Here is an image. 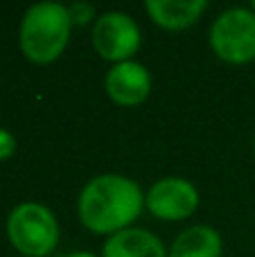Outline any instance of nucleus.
<instances>
[{"mask_svg": "<svg viewBox=\"0 0 255 257\" xmlns=\"http://www.w3.org/2000/svg\"><path fill=\"white\" fill-rule=\"evenodd\" d=\"M224 241L210 226H190L174 239L167 257H221Z\"/></svg>", "mask_w": 255, "mask_h": 257, "instance_id": "10", "label": "nucleus"}, {"mask_svg": "<svg viewBox=\"0 0 255 257\" xmlns=\"http://www.w3.org/2000/svg\"><path fill=\"white\" fill-rule=\"evenodd\" d=\"M253 151H255V138H253Z\"/></svg>", "mask_w": 255, "mask_h": 257, "instance_id": "15", "label": "nucleus"}, {"mask_svg": "<svg viewBox=\"0 0 255 257\" xmlns=\"http://www.w3.org/2000/svg\"><path fill=\"white\" fill-rule=\"evenodd\" d=\"M251 9H253V12H255V3H251Z\"/></svg>", "mask_w": 255, "mask_h": 257, "instance_id": "14", "label": "nucleus"}, {"mask_svg": "<svg viewBox=\"0 0 255 257\" xmlns=\"http://www.w3.org/2000/svg\"><path fill=\"white\" fill-rule=\"evenodd\" d=\"M104 90H106L108 99L117 106H140L152 95V75L143 63L134 61V59L124 63H115L106 72Z\"/></svg>", "mask_w": 255, "mask_h": 257, "instance_id": "7", "label": "nucleus"}, {"mask_svg": "<svg viewBox=\"0 0 255 257\" xmlns=\"http://www.w3.org/2000/svg\"><path fill=\"white\" fill-rule=\"evenodd\" d=\"M7 237L23 257H48L59 246V223L43 203H18L7 217Z\"/></svg>", "mask_w": 255, "mask_h": 257, "instance_id": "3", "label": "nucleus"}, {"mask_svg": "<svg viewBox=\"0 0 255 257\" xmlns=\"http://www.w3.org/2000/svg\"><path fill=\"white\" fill-rule=\"evenodd\" d=\"M95 52L102 59L115 63L131 61L136 52L140 50V27L129 14L124 12H106L97 16L90 32Z\"/></svg>", "mask_w": 255, "mask_h": 257, "instance_id": "5", "label": "nucleus"}, {"mask_svg": "<svg viewBox=\"0 0 255 257\" xmlns=\"http://www.w3.org/2000/svg\"><path fill=\"white\" fill-rule=\"evenodd\" d=\"M72 21L61 3H36L23 14L18 27V45L27 61L48 66L68 48Z\"/></svg>", "mask_w": 255, "mask_h": 257, "instance_id": "2", "label": "nucleus"}, {"mask_svg": "<svg viewBox=\"0 0 255 257\" xmlns=\"http://www.w3.org/2000/svg\"><path fill=\"white\" fill-rule=\"evenodd\" d=\"M210 48L221 61L244 66L255 59V12L233 7L217 16L210 27Z\"/></svg>", "mask_w": 255, "mask_h": 257, "instance_id": "4", "label": "nucleus"}, {"mask_svg": "<svg viewBox=\"0 0 255 257\" xmlns=\"http://www.w3.org/2000/svg\"><path fill=\"white\" fill-rule=\"evenodd\" d=\"M68 14H70V21L72 25H88V23L97 21V16H95V7L90 3H72L68 5Z\"/></svg>", "mask_w": 255, "mask_h": 257, "instance_id": "11", "label": "nucleus"}, {"mask_svg": "<svg viewBox=\"0 0 255 257\" xmlns=\"http://www.w3.org/2000/svg\"><path fill=\"white\" fill-rule=\"evenodd\" d=\"M145 208L161 221H183L197 212L199 190L188 178L165 176L147 190Z\"/></svg>", "mask_w": 255, "mask_h": 257, "instance_id": "6", "label": "nucleus"}, {"mask_svg": "<svg viewBox=\"0 0 255 257\" xmlns=\"http://www.w3.org/2000/svg\"><path fill=\"white\" fill-rule=\"evenodd\" d=\"M145 210L143 187L122 174H99L79 192L77 214L86 230L95 235H117L134 228Z\"/></svg>", "mask_w": 255, "mask_h": 257, "instance_id": "1", "label": "nucleus"}, {"mask_svg": "<svg viewBox=\"0 0 255 257\" xmlns=\"http://www.w3.org/2000/svg\"><path fill=\"white\" fill-rule=\"evenodd\" d=\"M208 9L206 0H147L145 12L158 27L167 32H181L192 27Z\"/></svg>", "mask_w": 255, "mask_h": 257, "instance_id": "8", "label": "nucleus"}, {"mask_svg": "<svg viewBox=\"0 0 255 257\" xmlns=\"http://www.w3.org/2000/svg\"><path fill=\"white\" fill-rule=\"evenodd\" d=\"M66 257H97V255L88 253V250H77V253H70V255H66Z\"/></svg>", "mask_w": 255, "mask_h": 257, "instance_id": "13", "label": "nucleus"}, {"mask_svg": "<svg viewBox=\"0 0 255 257\" xmlns=\"http://www.w3.org/2000/svg\"><path fill=\"white\" fill-rule=\"evenodd\" d=\"M16 151V138L7 128H0V160H7Z\"/></svg>", "mask_w": 255, "mask_h": 257, "instance_id": "12", "label": "nucleus"}, {"mask_svg": "<svg viewBox=\"0 0 255 257\" xmlns=\"http://www.w3.org/2000/svg\"><path fill=\"white\" fill-rule=\"evenodd\" d=\"M102 257H167V248L154 232L126 228L104 241Z\"/></svg>", "mask_w": 255, "mask_h": 257, "instance_id": "9", "label": "nucleus"}]
</instances>
